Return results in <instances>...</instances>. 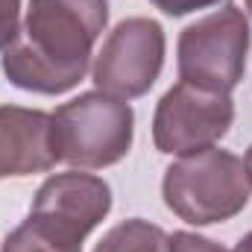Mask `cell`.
<instances>
[{
    "label": "cell",
    "instance_id": "obj_1",
    "mask_svg": "<svg viewBox=\"0 0 252 252\" xmlns=\"http://www.w3.org/2000/svg\"><path fill=\"white\" fill-rule=\"evenodd\" d=\"M109 0H30L18 38L3 50L6 79L32 94H67L91 70Z\"/></svg>",
    "mask_w": 252,
    "mask_h": 252
},
{
    "label": "cell",
    "instance_id": "obj_2",
    "mask_svg": "<svg viewBox=\"0 0 252 252\" xmlns=\"http://www.w3.org/2000/svg\"><path fill=\"white\" fill-rule=\"evenodd\" d=\"M164 205L190 226H214L238 217L252 199L247 161L229 150L208 147L179 156L161 179Z\"/></svg>",
    "mask_w": 252,
    "mask_h": 252
},
{
    "label": "cell",
    "instance_id": "obj_3",
    "mask_svg": "<svg viewBox=\"0 0 252 252\" xmlns=\"http://www.w3.org/2000/svg\"><path fill=\"white\" fill-rule=\"evenodd\" d=\"M50 115L59 161L73 170H103L118 164L135 138L132 106L97 88L62 103Z\"/></svg>",
    "mask_w": 252,
    "mask_h": 252
},
{
    "label": "cell",
    "instance_id": "obj_4",
    "mask_svg": "<svg viewBox=\"0 0 252 252\" xmlns=\"http://www.w3.org/2000/svg\"><path fill=\"white\" fill-rule=\"evenodd\" d=\"M250 41V18L244 15V9L238 3H223L179 32V82L214 94H232L244 79Z\"/></svg>",
    "mask_w": 252,
    "mask_h": 252
},
{
    "label": "cell",
    "instance_id": "obj_5",
    "mask_svg": "<svg viewBox=\"0 0 252 252\" xmlns=\"http://www.w3.org/2000/svg\"><path fill=\"white\" fill-rule=\"evenodd\" d=\"M164 64V30L153 18H126L103 41L91 62V79L97 91L135 100L144 97Z\"/></svg>",
    "mask_w": 252,
    "mask_h": 252
},
{
    "label": "cell",
    "instance_id": "obj_6",
    "mask_svg": "<svg viewBox=\"0 0 252 252\" xmlns=\"http://www.w3.org/2000/svg\"><path fill=\"white\" fill-rule=\"evenodd\" d=\"M235 124L232 94L202 91L176 82L164 91L153 115V144L164 156H190L226 138Z\"/></svg>",
    "mask_w": 252,
    "mask_h": 252
},
{
    "label": "cell",
    "instance_id": "obj_7",
    "mask_svg": "<svg viewBox=\"0 0 252 252\" xmlns=\"http://www.w3.org/2000/svg\"><path fill=\"white\" fill-rule=\"evenodd\" d=\"M30 211L88 238L112 211V188L85 170L53 173L38 185Z\"/></svg>",
    "mask_w": 252,
    "mask_h": 252
},
{
    "label": "cell",
    "instance_id": "obj_8",
    "mask_svg": "<svg viewBox=\"0 0 252 252\" xmlns=\"http://www.w3.org/2000/svg\"><path fill=\"white\" fill-rule=\"evenodd\" d=\"M59 164L53 115L24 106H0V179L47 173Z\"/></svg>",
    "mask_w": 252,
    "mask_h": 252
},
{
    "label": "cell",
    "instance_id": "obj_9",
    "mask_svg": "<svg viewBox=\"0 0 252 252\" xmlns=\"http://www.w3.org/2000/svg\"><path fill=\"white\" fill-rule=\"evenodd\" d=\"M82 235L30 211L27 220L6 235L0 252H82Z\"/></svg>",
    "mask_w": 252,
    "mask_h": 252
},
{
    "label": "cell",
    "instance_id": "obj_10",
    "mask_svg": "<svg viewBox=\"0 0 252 252\" xmlns=\"http://www.w3.org/2000/svg\"><path fill=\"white\" fill-rule=\"evenodd\" d=\"M94 252H170V235L150 220L132 217L112 226Z\"/></svg>",
    "mask_w": 252,
    "mask_h": 252
},
{
    "label": "cell",
    "instance_id": "obj_11",
    "mask_svg": "<svg viewBox=\"0 0 252 252\" xmlns=\"http://www.w3.org/2000/svg\"><path fill=\"white\" fill-rule=\"evenodd\" d=\"M21 32V0H0V53Z\"/></svg>",
    "mask_w": 252,
    "mask_h": 252
},
{
    "label": "cell",
    "instance_id": "obj_12",
    "mask_svg": "<svg viewBox=\"0 0 252 252\" xmlns=\"http://www.w3.org/2000/svg\"><path fill=\"white\" fill-rule=\"evenodd\" d=\"M170 252H229L226 247L214 244L211 238H202L196 232H173L170 235Z\"/></svg>",
    "mask_w": 252,
    "mask_h": 252
},
{
    "label": "cell",
    "instance_id": "obj_13",
    "mask_svg": "<svg viewBox=\"0 0 252 252\" xmlns=\"http://www.w3.org/2000/svg\"><path fill=\"white\" fill-rule=\"evenodd\" d=\"M156 9H161L164 15L170 18H182V15H190L196 9H208V6H217L220 0H150Z\"/></svg>",
    "mask_w": 252,
    "mask_h": 252
},
{
    "label": "cell",
    "instance_id": "obj_14",
    "mask_svg": "<svg viewBox=\"0 0 252 252\" xmlns=\"http://www.w3.org/2000/svg\"><path fill=\"white\" fill-rule=\"evenodd\" d=\"M235 252H252V232H250V235H244V238L238 241Z\"/></svg>",
    "mask_w": 252,
    "mask_h": 252
},
{
    "label": "cell",
    "instance_id": "obj_15",
    "mask_svg": "<svg viewBox=\"0 0 252 252\" xmlns=\"http://www.w3.org/2000/svg\"><path fill=\"white\" fill-rule=\"evenodd\" d=\"M244 161H247V167H250V173H252V147L247 150V158H244Z\"/></svg>",
    "mask_w": 252,
    "mask_h": 252
},
{
    "label": "cell",
    "instance_id": "obj_16",
    "mask_svg": "<svg viewBox=\"0 0 252 252\" xmlns=\"http://www.w3.org/2000/svg\"><path fill=\"white\" fill-rule=\"evenodd\" d=\"M247 9H250V15H252V0H247Z\"/></svg>",
    "mask_w": 252,
    "mask_h": 252
}]
</instances>
